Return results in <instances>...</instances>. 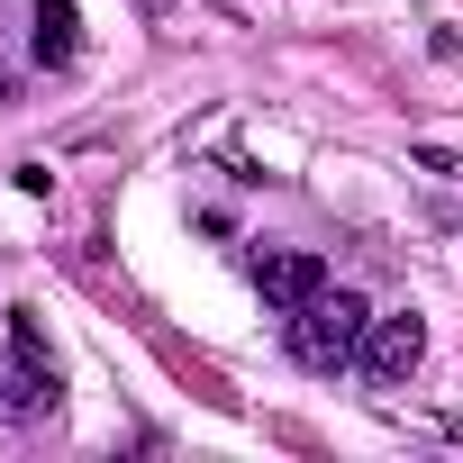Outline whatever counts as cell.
<instances>
[{"mask_svg": "<svg viewBox=\"0 0 463 463\" xmlns=\"http://www.w3.org/2000/svg\"><path fill=\"white\" fill-rule=\"evenodd\" d=\"M364 327H373V309L354 300V291H318V300H300V309H282V336H291V354L309 364V373H345L354 354H364Z\"/></svg>", "mask_w": 463, "mask_h": 463, "instance_id": "1", "label": "cell"}, {"mask_svg": "<svg viewBox=\"0 0 463 463\" xmlns=\"http://www.w3.org/2000/svg\"><path fill=\"white\" fill-rule=\"evenodd\" d=\"M0 409H10V418H46L55 409V354H46L37 309L0 318Z\"/></svg>", "mask_w": 463, "mask_h": 463, "instance_id": "2", "label": "cell"}, {"mask_svg": "<svg viewBox=\"0 0 463 463\" xmlns=\"http://www.w3.org/2000/svg\"><path fill=\"white\" fill-rule=\"evenodd\" d=\"M354 364H364V382H373V391H409V373L427 364V318H418V309H391V318H373Z\"/></svg>", "mask_w": 463, "mask_h": 463, "instance_id": "3", "label": "cell"}, {"mask_svg": "<svg viewBox=\"0 0 463 463\" xmlns=\"http://www.w3.org/2000/svg\"><path fill=\"white\" fill-rule=\"evenodd\" d=\"M246 273H255V291H264L273 309H300V300H318V291H327V264H318L309 246H255V264H246Z\"/></svg>", "mask_w": 463, "mask_h": 463, "instance_id": "4", "label": "cell"}, {"mask_svg": "<svg viewBox=\"0 0 463 463\" xmlns=\"http://www.w3.org/2000/svg\"><path fill=\"white\" fill-rule=\"evenodd\" d=\"M73 28H82V19H73V0H37V28H28V55H37V64H73V46H82Z\"/></svg>", "mask_w": 463, "mask_h": 463, "instance_id": "5", "label": "cell"}]
</instances>
